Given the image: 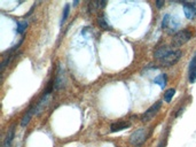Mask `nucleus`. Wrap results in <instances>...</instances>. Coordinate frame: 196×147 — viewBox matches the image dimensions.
Segmentation results:
<instances>
[{
    "instance_id": "nucleus-20",
    "label": "nucleus",
    "mask_w": 196,
    "mask_h": 147,
    "mask_svg": "<svg viewBox=\"0 0 196 147\" xmlns=\"http://www.w3.org/2000/svg\"><path fill=\"white\" fill-rule=\"evenodd\" d=\"M162 5H163V2H162V1H158V2H157V6H158V7H161Z\"/></svg>"
},
{
    "instance_id": "nucleus-18",
    "label": "nucleus",
    "mask_w": 196,
    "mask_h": 147,
    "mask_svg": "<svg viewBox=\"0 0 196 147\" xmlns=\"http://www.w3.org/2000/svg\"><path fill=\"white\" fill-rule=\"evenodd\" d=\"M196 69V54H195V57H193V60L190 61V65H189V70L192 71V70Z\"/></svg>"
},
{
    "instance_id": "nucleus-4",
    "label": "nucleus",
    "mask_w": 196,
    "mask_h": 147,
    "mask_svg": "<svg viewBox=\"0 0 196 147\" xmlns=\"http://www.w3.org/2000/svg\"><path fill=\"white\" fill-rule=\"evenodd\" d=\"M161 106H162V101H157L156 103H154L150 108H148V109L144 113L142 117H141V121L144 123H147L149 122V121H152V120L154 119V116L158 113Z\"/></svg>"
},
{
    "instance_id": "nucleus-10",
    "label": "nucleus",
    "mask_w": 196,
    "mask_h": 147,
    "mask_svg": "<svg viewBox=\"0 0 196 147\" xmlns=\"http://www.w3.org/2000/svg\"><path fill=\"white\" fill-rule=\"evenodd\" d=\"M63 85H64V71L62 69H60L55 81V87L56 89H61Z\"/></svg>"
},
{
    "instance_id": "nucleus-11",
    "label": "nucleus",
    "mask_w": 196,
    "mask_h": 147,
    "mask_svg": "<svg viewBox=\"0 0 196 147\" xmlns=\"http://www.w3.org/2000/svg\"><path fill=\"white\" fill-rule=\"evenodd\" d=\"M155 83L158 84L161 87H165V84H166V75H160L155 78Z\"/></svg>"
},
{
    "instance_id": "nucleus-14",
    "label": "nucleus",
    "mask_w": 196,
    "mask_h": 147,
    "mask_svg": "<svg viewBox=\"0 0 196 147\" xmlns=\"http://www.w3.org/2000/svg\"><path fill=\"white\" fill-rule=\"evenodd\" d=\"M69 5H65V7H64V10H63V14H62V20H61V24H63L64 22L67 21L68 19V15H69Z\"/></svg>"
},
{
    "instance_id": "nucleus-16",
    "label": "nucleus",
    "mask_w": 196,
    "mask_h": 147,
    "mask_svg": "<svg viewBox=\"0 0 196 147\" xmlns=\"http://www.w3.org/2000/svg\"><path fill=\"white\" fill-rule=\"evenodd\" d=\"M28 27V23L27 22H23V23H19V25H17V32L19 33H22L25 30V28Z\"/></svg>"
},
{
    "instance_id": "nucleus-7",
    "label": "nucleus",
    "mask_w": 196,
    "mask_h": 147,
    "mask_svg": "<svg viewBox=\"0 0 196 147\" xmlns=\"http://www.w3.org/2000/svg\"><path fill=\"white\" fill-rule=\"evenodd\" d=\"M130 127V123L128 122H118V123H114L111 127H110V131L111 132H117V131L124 130V129H127Z\"/></svg>"
},
{
    "instance_id": "nucleus-8",
    "label": "nucleus",
    "mask_w": 196,
    "mask_h": 147,
    "mask_svg": "<svg viewBox=\"0 0 196 147\" xmlns=\"http://www.w3.org/2000/svg\"><path fill=\"white\" fill-rule=\"evenodd\" d=\"M35 114V109L33 108H30V109L25 113V115L23 116V119H22V121H21V125L23 128H25L27 125L29 124V122H30V120H31L32 115Z\"/></svg>"
},
{
    "instance_id": "nucleus-17",
    "label": "nucleus",
    "mask_w": 196,
    "mask_h": 147,
    "mask_svg": "<svg viewBox=\"0 0 196 147\" xmlns=\"http://www.w3.org/2000/svg\"><path fill=\"white\" fill-rule=\"evenodd\" d=\"M196 79V69L192 70L190 71V75H189V82L190 83H194Z\"/></svg>"
},
{
    "instance_id": "nucleus-5",
    "label": "nucleus",
    "mask_w": 196,
    "mask_h": 147,
    "mask_svg": "<svg viewBox=\"0 0 196 147\" xmlns=\"http://www.w3.org/2000/svg\"><path fill=\"white\" fill-rule=\"evenodd\" d=\"M171 49L172 48H170V46H166V45L161 46V47H158V48L154 52V57L156 59L157 61H161V60H162V59L171 51Z\"/></svg>"
},
{
    "instance_id": "nucleus-3",
    "label": "nucleus",
    "mask_w": 196,
    "mask_h": 147,
    "mask_svg": "<svg viewBox=\"0 0 196 147\" xmlns=\"http://www.w3.org/2000/svg\"><path fill=\"white\" fill-rule=\"evenodd\" d=\"M147 138V130L144 128H141V129H138L133 132L131 137H130V143L133 144V145H140L146 140Z\"/></svg>"
},
{
    "instance_id": "nucleus-19",
    "label": "nucleus",
    "mask_w": 196,
    "mask_h": 147,
    "mask_svg": "<svg viewBox=\"0 0 196 147\" xmlns=\"http://www.w3.org/2000/svg\"><path fill=\"white\" fill-rule=\"evenodd\" d=\"M157 147H165V141H162V143H161Z\"/></svg>"
},
{
    "instance_id": "nucleus-2",
    "label": "nucleus",
    "mask_w": 196,
    "mask_h": 147,
    "mask_svg": "<svg viewBox=\"0 0 196 147\" xmlns=\"http://www.w3.org/2000/svg\"><path fill=\"white\" fill-rule=\"evenodd\" d=\"M192 32L189 31V30H181L179 32H177L172 38V45L173 46H177V47H179V46L184 45L186 44L187 41H189L192 39Z\"/></svg>"
},
{
    "instance_id": "nucleus-12",
    "label": "nucleus",
    "mask_w": 196,
    "mask_h": 147,
    "mask_svg": "<svg viewBox=\"0 0 196 147\" xmlns=\"http://www.w3.org/2000/svg\"><path fill=\"white\" fill-rule=\"evenodd\" d=\"M174 94H176V90H174V89H170V90L166 91V92H165V95H164L165 101H166V102H170V101H171Z\"/></svg>"
},
{
    "instance_id": "nucleus-15",
    "label": "nucleus",
    "mask_w": 196,
    "mask_h": 147,
    "mask_svg": "<svg viewBox=\"0 0 196 147\" xmlns=\"http://www.w3.org/2000/svg\"><path fill=\"white\" fill-rule=\"evenodd\" d=\"M98 6H101V2H94V1H92V2L88 4V10L90 12H94Z\"/></svg>"
},
{
    "instance_id": "nucleus-9",
    "label": "nucleus",
    "mask_w": 196,
    "mask_h": 147,
    "mask_svg": "<svg viewBox=\"0 0 196 147\" xmlns=\"http://www.w3.org/2000/svg\"><path fill=\"white\" fill-rule=\"evenodd\" d=\"M14 133H15L14 128H10L9 131H8L7 136H6V138H5L4 147H10L12 146V141H13V139H14Z\"/></svg>"
},
{
    "instance_id": "nucleus-13",
    "label": "nucleus",
    "mask_w": 196,
    "mask_h": 147,
    "mask_svg": "<svg viewBox=\"0 0 196 147\" xmlns=\"http://www.w3.org/2000/svg\"><path fill=\"white\" fill-rule=\"evenodd\" d=\"M98 23H99V25H100L102 29H106V30H109V29H110L108 23L106 22V20H104L102 16H99V19H98Z\"/></svg>"
},
{
    "instance_id": "nucleus-1",
    "label": "nucleus",
    "mask_w": 196,
    "mask_h": 147,
    "mask_svg": "<svg viewBox=\"0 0 196 147\" xmlns=\"http://www.w3.org/2000/svg\"><path fill=\"white\" fill-rule=\"evenodd\" d=\"M181 55H182V52H181L180 49H171V51L161 60L160 63L162 65H165V67L173 65L180 60Z\"/></svg>"
},
{
    "instance_id": "nucleus-6",
    "label": "nucleus",
    "mask_w": 196,
    "mask_h": 147,
    "mask_svg": "<svg viewBox=\"0 0 196 147\" xmlns=\"http://www.w3.org/2000/svg\"><path fill=\"white\" fill-rule=\"evenodd\" d=\"M184 13H185V15H186L187 19L193 20V19L196 16V8L193 6V5L185 4L184 5Z\"/></svg>"
}]
</instances>
